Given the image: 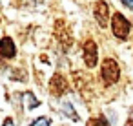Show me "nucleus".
<instances>
[{
  "label": "nucleus",
  "mask_w": 133,
  "mask_h": 126,
  "mask_svg": "<svg viewBox=\"0 0 133 126\" xmlns=\"http://www.w3.org/2000/svg\"><path fill=\"white\" fill-rule=\"evenodd\" d=\"M111 29H113V35L118 39V40H126L128 35H129V29H131V24L128 22V18L120 13H115L113 15V20H111Z\"/></svg>",
  "instance_id": "obj_1"
},
{
  "label": "nucleus",
  "mask_w": 133,
  "mask_h": 126,
  "mask_svg": "<svg viewBox=\"0 0 133 126\" xmlns=\"http://www.w3.org/2000/svg\"><path fill=\"white\" fill-rule=\"evenodd\" d=\"M120 77V70H118V64L113 60V59H106L102 62V79L106 84H115Z\"/></svg>",
  "instance_id": "obj_2"
},
{
  "label": "nucleus",
  "mask_w": 133,
  "mask_h": 126,
  "mask_svg": "<svg viewBox=\"0 0 133 126\" xmlns=\"http://www.w3.org/2000/svg\"><path fill=\"white\" fill-rule=\"evenodd\" d=\"M97 59H98V51H97V44L93 40H88L84 44V62L88 68H95L97 64Z\"/></svg>",
  "instance_id": "obj_3"
},
{
  "label": "nucleus",
  "mask_w": 133,
  "mask_h": 126,
  "mask_svg": "<svg viewBox=\"0 0 133 126\" xmlns=\"http://www.w3.org/2000/svg\"><path fill=\"white\" fill-rule=\"evenodd\" d=\"M95 18L97 22L100 24V28H106L108 26V18H109V8L104 0H98L95 4Z\"/></svg>",
  "instance_id": "obj_4"
},
{
  "label": "nucleus",
  "mask_w": 133,
  "mask_h": 126,
  "mask_svg": "<svg viewBox=\"0 0 133 126\" xmlns=\"http://www.w3.org/2000/svg\"><path fill=\"white\" fill-rule=\"evenodd\" d=\"M15 55H17L15 42L9 37H4L2 40H0V57L2 59H13Z\"/></svg>",
  "instance_id": "obj_5"
},
{
  "label": "nucleus",
  "mask_w": 133,
  "mask_h": 126,
  "mask_svg": "<svg viewBox=\"0 0 133 126\" xmlns=\"http://www.w3.org/2000/svg\"><path fill=\"white\" fill-rule=\"evenodd\" d=\"M66 88H68V86H66V80H64L60 75H55V77L51 79V82H49V91H51L53 95H57V97L62 95V93L66 91Z\"/></svg>",
  "instance_id": "obj_6"
},
{
  "label": "nucleus",
  "mask_w": 133,
  "mask_h": 126,
  "mask_svg": "<svg viewBox=\"0 0 133 126\" xmlns=\"http://www.w3.org/2000/svg\"><path fill=\"white\" fill-rule=\"evenodd\" d=\"M62 113H66V117H69L71 121H78V115L75 113V110H73V106L69 102H64L62 104Z\"/></svg>",
  "instance_id": "obj_7"
},
{
  "label": "nucleus",
  "mask_w": 133,
  "mask_h": 126,
  "mask_svg": "<svg viewBox=\"0 0 133 126\" xmlns=\"http://www.w3.org/2000/svg\"><path fill=\"white\" fill-rule=\"evenodd\" d=\"M88 126H109V122L104 117H95V119H89L88 121Z\"/></svg>",
  "instance_id": "obj_8"
},
{
  "label": "nucleus",
  "mask_w": 133,
  "mask_h": 126,
  "mask_svg": "<svg viewBox=\"0 0 133 126\" xmlns=\"http://www.w3.org/2000/svg\"><path fill=\"white\" fill-rule=\"evenodd\" d=\"M29 126H51V121H49L48 117H38V119H35Z\"/></svg>",
  "instance_id": "obj_9"
},
{
  "label": "nucleus",
  "mask_w": 133,
  "mask_h": 126,
  "mask_svg": "<svg viewBox=\"0 0 133 126\" xmlns=\"http://www.w3.org/2000/svg\"><path fill=\"white\" fill-rule=\"evenodd\" d=\"M26 97H28V108H29V110H31V108H37V106L40 104V102L37 100V97H35V95H31V93H26Z\"/></svg>",
  "instance_id": "obj_10"
},
{
  "label": "nucleus",
  "mask_w": 133,
  "mask_h": 126,
  "mask_svg": "<svg viewBox=\"0 0 133 126\" xmlns=\"http://www.w3.org/2000/svg\"><path fill=\"white\" fill-rule=\"evenodd\" d=\"M120 2L126 6V8H129V9H133V0H120Z\"/></svg>",
  "instance_id": "obj_11"
},
{
  "label": "nucleus",
  "mask_w": 133,
  "mask_h": 126,
  "mask_svg": "<svg viewBox=\"0 0 133 126\" xmlns=\"http://www.w3.org/2000/svg\"><path fill=\"white\" fill-rule=\"evenodd\" d=\"M126 126H133V110H131V113H129V117H128V122H126Z\"/></svg>",
  "instance_id": "obj_12"
},
{
  "label": "nucleus",
  "mask_w": 133,
  "mask_h": 126,
  "mask_svg": "<svg viewBox=\"0 0 133 126\" xmlns=\"http://www.w3.org/2000/svg\"><path fill=\"white\" fill-rule=\"evenodd\" d=\"M4 126H15V124H13V119H11V117H8V119L4 121Z\"/></svg>",
  "instance_id": "obj_13"
}]
</instances>
